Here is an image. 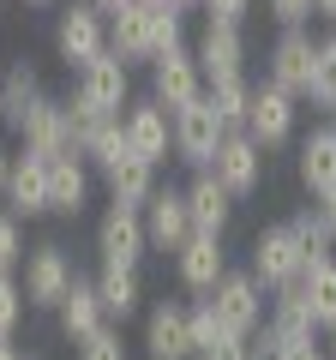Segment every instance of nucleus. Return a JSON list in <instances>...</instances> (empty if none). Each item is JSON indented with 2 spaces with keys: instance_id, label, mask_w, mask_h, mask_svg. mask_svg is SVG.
Returning <instances> with one entry per match:
<instances>
[{
  "instance_id": "nucleus-36",
  "label": "nucleus",
  "mask_w": 336,
  "mask_h": 360,
  "mask_svg": "<svg viewBox=\"0 0 336 360\" xmlns=\"http://www.w3.org/2000/svg\"><path fill=\"white\" fill-rule=\"evenodd\" d=\"M25 264V222L13 210H0V270H18Z\"/></svg>"
},
{
  "instance_id": "nucleus-38",
  "label": "nucleus",
  "mask_w": 336,
  "mask_h": 360,
  "mask_svg": "<svg viewBox=\"0 0 336 360\" xmlns=\"http://www.w3.org/2000/svg\"><path fill=\"white\" fill-rule=\"evenodd\" d=\"M264 6H271V18H276L283 30H295V25H312V18H318V13H312V0H264Z\"/></svg>"
},
{
  "instance_id": "nucleus-26",
  "label": "nucleus",
  "mask_w": 336,
  "mask_h": 360,
  "mask_svg": "<svg viewBox=\"0 0 336 360\" xmlns=\"http://www.w3.org/2000/svg\"><path fill=\"white\" fill-rule=\"evenodd\" d=\"M108 49L127 66H150V25H144V0H127L120 13H108Z\"/></svg>"
},
{
  "instance_id": "nucleus-28",
  "label": "nucleus",
  "mask_w": 336,
  "mask_h": 360,
  "mask_svg": "<svg viewBox=\"0 0 336 360\" xmlns=\"http://www.w3.org/2000/svg\"><path fill=\"white\" fill-rule=\"evenodd\" d=\"M264 319L276 324V330L283 336H318V324H312V307H306V283H276L271 288V312H264Z\"/></svg>"
},
{
  "instance_id": "nucleus-27",
  "label": "nucleus",
  "mask_w": 336,
  "mask_h": 360,
  "mask_svg": "<svg viewBox=\"0 0 336 360\" xmlns=\"http://www.w3.org/2000/svg\"><path fill=\"white\" fill-rule=\"evenodd\" d=\"M288 229H295V240H300V258H306V270H312V264H324V258H336V222L324 217V205L295 210V217H288ZM306 270H300V276H306Z\"/></svg>"
},
{
  "instance_id": "nucleus-6",
  "label": "nucleus",
  "mask_w": 336,
  "mask_h": 360,
  "mask_svg": "<svg viewBox=\"0 0 336 360\" xmlns=\"http://www.w3.org/2000/svg\"><path fill=\"white\" fill-rule=\"evenodd\" d=\"M222 139H228V127H222V115H217L210 96L174 108V156H181L186 168H210V156H217Z\"/></svg>"
},
{
  "instance_id": "nucleus-21",
  "label": "nucleus",
  "mask_w": 336,
  "mask_h": 360,
  "mask_svg": "<svg viewBox=\"0 0 336 360\" xmlns=\"http://www.w3.org/2000/svg\"><path fill=\"white\" fill-rule=\"evenodd\" d=\"M96 283V300H103V312H108V324H127L132 312L144 307V283H138V264H103L91 276Z\"/></svg>"
},
{
  "instance_id": "nucleus-18",
  "label": "nucleus",
  "mask_w": 336,
  "mask_h": 360,
  "mask_svg": "<svg viewBox=\"0 0 336 360\" xmlns=\"http://www.w3.org/2000/svg\"><path fill=\"white\" fill-rule=\"evenodd\" d=\"M312 54H318V42H312V30L306 25H295V30H283L276 37V49H271V84H283L288 96H306V78H312Z\"/></svg>"
},
{
  "instance_id": "nucleus-8",
  "label": "nucleus",
  "mask_w": 336,
  "mask_h": 360,
  "mask_svg": "<svg viewBox=\"0 0 336 360\" xmlns=\"http://www.w3.org/2000/svg\"><path fill=\"white\" fill-rule=\"evenodd\" d=\"M150 234H144V210L138 205H108L96 222V258L103 264H144Z\"/></svg>"
},
{
  "instance_id": "nucleus-46",
  "label": "nucleus",
  "mask_w": 336,
  "mask_h": 360,
  "mask_svg": "<svg viewBox=\"0 0 336 360\" xmlns=\"http://www.w3.org/2000/svg\"><path fill=\"white\" fill-rule=\"evenodd\" d=\"M324 336H330V348H324V354H330V360H336V324H330V330H324Z\"/></svg>"
},
{
  "instance_id": "nucleus-5",
  "label": "nucleus",
  "mask_w": 336,
  "mask_h": 360,
  "mask_svg": "<svg viewBox=\"0 0 336 360\" xmlns=\"http://www.w3.org/2000/svg\"><path fill=\"white\" fill-rule=\"evenodd\" d=\"M210 174L228 186L234 205H240V198H252V193H259V180H264V144L252 139L246 127H234L228 139L217 144V156H210Z\"/></svg>"
},
{
  "instance_id": "nucleus-32",
  "label": "nucleus",
  "mask_w": 336,
  "mask_h": 360,
  "mask_svg": "<svg viewBox=\"0 0 336 360\" xmlns=\"http://www.w3.org/2000/svg\"><path fill=\"white\" fill-rule=\"evenodd\" d=\"M300 283H306V307H312V324H318V330H330V324H336V258L312 264L306 276H300Z\"/></svg>"
},
{
  "instance_id": "nucleus-19",
  "label": "nucleus",
  "mask_w": 336,
  "mask_h": 360,
  "mask_svg": "<svg viewBox=\"0 0 336 360\" xmlns=\"http://www.w3.org/2000/svg\"><path fill=\"white\" fill-rule=\"evenodd\" d=\"M84 205H91V162L78 150L49 156V210L54 217H78Z\"/></svg>"
},
{
  "instance_id": "nucleus-22",
  "label": "nucleus",
  "mask_w": 336,
  "mask_h": 360,
  "mask_svg": "<svg viewBox=\"0 0 336 360\" xmlns=\"http://www.w3.org/2000/svg\"><path fill=\"white\" fill-rule=\"evenodd\" d=\"M186 210H193V229L198 234H222L228 217H234V198H228V186H222L210 168H198L193 186H186Z\"/></svg>"
},
{
  "instance_id": "nucleus-41",
  "label": "nucleus",
  "mask_w": 336,
  "mask_h": 360,
  "mask_svg": "<svg viewBox=\"0 0 336 360\" xmlns=\"http://www.w3.org/2000/svg\"><path fill=\"white\" fill-rule=\"evenodd\" d=\"M6 174H13V150L0 144V198H6Z\"/></svg>"
},
{
  "instance_id": "nucleus-9",
  "label": "nucleus",
  "mask_w": 336,
  "mask_h": 360,
  "mask_svg": "<svg viewBox=\"0 0 336 360\" xmlns=\"http://www.w3.org/2000/svg\"><path fill=\"white\" fill-rule=\"evenodd\" d=\"M150 96L168 108V115L186 108V103H198V96H205V66H198V54L193 49L156 54V60H150Z\"/></svg>"
},
{
  "instance_id": "nucleus-30",
  "label": "nucleus",
  "mask_w": 336,
  "mask_h": 360,
  "mask_svg": "<svg viewBox=\"0 0 336 360\" xmlns=\"http://www.w3.org/2000/svg\"><path fill=\"white\" fill-rule=\"evenodd\" d=\"M205 96L217 103V115H222V127H246V108H252V78L246 72H228V78H210L205 84Z\"/></svg>"
},
{
  "instance_id": "nucleus-45",
  "label": "nucleus",
  "mask_w": 336,
  "mask_h": 360,
  "mask_svg": "<svg viewBox=\"0 0 336 360\" xmlns=\"http://www.w3.org/2000/svg\"><path fill=\"white\" fill-rule=\"evenodd\" d=\"M25 6H37V13H49V6H60V0H25Z\"/></svg>"
},
{
  "instance_id": "nucleus-13",
  "label": "nucleus",
  "mask_w": 336,
  "mask_h": 360,
  "mask_svg": "<svg viewBox=\"0 0 336 360\" xmlns=\"http://www.w3.org/2000/svg\"><path fill=\"white\" fill-rule=\"evenodd\" d=\"M6 210H13L18 222L49 217V156H37V150H18L13 156V174H6Z\"/></svg>"
},
{
  "instance_id": "nucleus-14",
  "label": "nucleus",
  "mask_w": 336,
  "mask_h": 360,
  "mask_svg": "<svg viewBox=\"0 0 336 360\" xmlns=\"http://www.w3.org/2000/svg\"><path fill=\"white\" fill-rule=\"evenodd\" d=\"M144 234H150V252H181V240L193 234V210H186V186H156L150 205H144Z\"/></svg>"
},
{
  "instance_id": "nucleus-35",
  "label": "nucleus",
  "mask_w": 336,
  "mask_h": 360,
  "mask_svg": "<svg viewBox=\"0 0 336 360\" xmlns=\"http://www.w3.org/2000/svg\"><path fill=\"white\" fill-rule=\"evenodd\" d=\"M78 360H127V342H120V324H103V330H91L84 342H72Z\"/></svg>"
},
{
  "instance_id": "nucleus-23",
  "label": "nucleus",
  "mask_w": 336,
  "mask_h": 360,
  "mask_svg": "<svg viewBox=\"0 0 336 360\" xmlns=\"http://www.w3.org/2000/svg\"><path fill=\"white\" fill-rule=\"evenodd\" d=\"M42 96H49V90H42V72L30 60H13L6 72H0V120H6L13 132L25 127V115L42 103Z\"/></svg>"
},
{
  "instance_id": "nucleus-11",
  "label": "nucleus",
  "mask_w": 336,
  "mask_h": 360,
  "mask_svg": "<svg viewBox=\"0 0 336 360\" xmlns=\"http://www.w3.org/2000/svg\"><path fill=\"white\" fill-rule=\"evenodd\" d=\"M252 276H259L264 288H276V283H295L300 270H306V258H300V240H295V229L288 222H271V229H259V240H252Z\"/></svg>"
},
{
  "instance_id": "nucleus-1",
  "label": "nucleus",
  "mask_w": 336,
  "mask_h": 360,
  "mask_svg": "<svg viewBox=\"0 0 336 360\" xmlns=\"http://www.w3.org/2000/svg\"><path fill=\"white\" fill-rule=\"evenodd\" d=\"M54 54L66 60V72H78L84 60L108 54V13H96L91 0H66L54 13Z\"/></svg>"
},
{
  "instance_id": "nucleus-10",
  "label": "nucleus",
  "mask_w": 336,
  "mask_h": 360,
  "mask_svg": "<svg viewBox=\"0 0 336 360\" xmlns=\"http://www.w3.org/2000/svg\"><path fill=\"white\" fill-rule=\"evenodd\" d=\"M300 96H288L283 84H252V108H246V132L264 144V150H276V144H288L295 139V115H300Z\"/></svg>"
},
{
  "instance_id": "nucleus-12",
  "label": "nucleus",
  "mask_w": 336,
  "mask_h": 360,
  "mask_svg": "<svg viewBox=\"0 0 336 360\" xmlns=\"http://www.w3.org/2000/svg\"><path fill=\"white\" fill-rule=\"evenodd\" d=\"M222 270H228V252H222V234H186L181 252H174V276H181L186 295H210L222 283Z\"/></svg>"
},
{
  "instance_id": "nucleus-16",
  "label": "nucleus",
  "mask_w": 336,
  "mask_h": 360,
  "mask_svg": "<svg viewBox=\"0 0 336 360\" xmlns=\"http://www.w3.org/2000/svg\"><path fill=\"white\" fill-rule=\"evenodd\" d=\"M193 54H198V66H205V84L210 78H228V72H246V37H240V25H228V18H205Z\"/></svg>"
},
{
  "instance_id": "nucleus-40",
  "label": "nucleus",
  "mask_w": 336,
  "mask_h": 360,
  "mask_svg": "<svg viewBox=\"0 0 336 360\" xmlns=\"http://www.w3.org/2000/svg\"><path fill=\"white\" fill-rule=\"evenodd\" d=\"M276 360H330V354L318 348V336H295V342H283V354H276Z\"/></svg>"
},
{
  "instance_id": "nucleus-20",
  "label": "nucleus",
  "mask_w": 336,
  "mask_h": 360,
  "mask_svg": "<svg viewBox=\"0 0 336 360\" xmlns=\"http://www.w3.org/2000/svg\"><path fill=\"white\" fill-rule=\"evenodd\" d=\"M300 186H306L312 198H324L336 186V120H324V127H312L306 139H300Z\"/></svg>"
},
{
  "instance_id": "nucleus-24",
  "label": "nucleus",
  "mask_w": 336,
  "mask_h": 360,
  "mask_svg": "<svg viewBox=\"0 0 336 360\" xmlns=\"http://www.w3.org/2000/svg\"><path fill=\"white\" fill-rule=\"evenodd\" d=\"M54 324H60L66 342H84L91 330H103L108 312H103V300H96V283H84V276H78V283L66 288V300L54 307Z\"/></svg>"
},
{
  "instance_id": "nucleus-42",
  "label": "nucleus",
  "mask_w": 336,
  "mask_h": 360,
  "mask_svg": "<svg viewBox=\"0 0 336 360\" xmlns=\"http://www.w3.org/2000/svg\"><path fill=\"white\" fill-rule=\"evenodd\" d=\"M0 360H25V354H18V342H13V336H0Z\"/></svg>"
},
{
  "instance_id": "nucleus-17",
  "label": "nucleus",
  "mask_w": 336,
  "mask_h": 360,
  "mask_svg": "<svg viewBox=\"0 0 336 360\" xmlns=\"http://www.w3.org/2000/svg\"><path fill=\"white\" fill-rule=\"evenodd\" d=\"M18 150H37V156H66V150H72L66 96H42V103L25 115V127H18Z\"/></svg>"
},
{
  "instance_id": "nucleus-48",
  "label": "nucleus",
  "mask_w": 336,
  "mask_h": 360,
  "mask_svg": "<svg viewBox=\"0 0 336 360\" xmlns=\"http://www.w3.org/2000/svg\"><path fill=\"white\" fill-rule=\"evenodd\" d=\"M25 360H37V354H25Z\"/></svg>"
},
{
  "instance_id": "nucleus-29",
  "label": "nucleus",
  "mask_w": 336,
  "mask_h": 360,
  "mask_svg": "<svg viewBox=\"0 0 336 360\" xmlns=\"http://www.w3.org/2000/svg\"><path fill=\"white\" fill-rule=\"evenodd\" d=\"M144 25H150V60L168 49H186V13L174 0H144Z\"/></svg>"
},
{
  "instance_id": "nucleus-44",
  "label": "nucleus",
  "mask_w": 336,
  "mask_h": 360,
  "mask_svg": "<svg viewBox=\"0 0 336 360\" xmlns=\"http://www.w3.org/2000/svg\"><path fill=\"white\" fill-rule=\"evenodd\" d=\"M96 13H120V6H127V0H91Z\"/></svg>"
},
{
  "instance_id": "nucleus-2",
  "label": "nucleus",
  "mask_w": 336,
  "mask_h": 360,
  "mask_svg": "<svg viewBox=\"0 0 336 360\" xmlns=\"http://www.w3.org/2000/svg\"><path fill=\"white\" fill-rule=\"evenodd\" d=\"M210 307H217V319L228 324V330H240V336H252L264 324V312H271V288L252 276V270H222V283L210 288Z\"/></svg>"
},
{
  "instance_id": "nucleus-37",
  "label": "nucleus",
  "mask_w": 336,
  "mask_h": 360,
  "mask_svg": "<svg viewBox=\"0 0 336 360\" xmlns=\"http://www.w3.org/2000/svg\"><path fill=\"white\" fill-rule=\"evenodd\" d=\"M198 360H252V336H240V330H222V336H217V342H210Z\"/></svg>"
},
{
  "instance_id": "nucleus-7",
  "label": "nucleus",
  "mask_w": 336,
  "mask_h": 360,
  "mask_svg": "<svg viewBox=\"0 0 336 360\" xmlns=\"http://www.w3.org/2000/svg\"><path fill=\"white\" fill-rule=\"evenodd\" d=\"M120 127H127V150L144 156V162L162 168L168 150H174V115H168L156 96H132L127 115H120Z\"/></svg>"
},
{
  "instance_id": "nucleus-3",
  "label": "nucleus",
  "mask_w": 336,
  "mask_h": 360,
  "mask_svg": "<svg viewBox=\"0 0 336 360\" xmlns=\"http://www.w3.org/2000/svg\"><path fill=\"white\" fill-rule=\"evenodd\" d=\"M72 96H78V103H91L96 115H127V103H132V66L120 60L115 49L96 54V60H84L72 72Z\"/></svg>"
},
{
  "instance_id": "nucleus-34",
  "label": "nucleus",
  "mask_w": 336,
  "mask_h": 360,
  "mask_svg": "<svg viewBox=\"0 0 336 360\" xmlns=\"http://www.w3.org/2000/svg\"><path fill=\"white\" fill-rule=\"evenodd\" d=\"M25 283H18L13 270H0V336H13L18 330V319H25Z\"/></svg>"
},
{
  "instance_id": "nucleus-31",
  "label": "nucleus",
  "mask_w": 336,
  "mask_h": 360,
  "mask_svg": "<svg viewBox=\"0 0 336 360\" xmlns=\"http://www.w3.org/2000/svg\"><path fill=\"white\" fill-rule=\"evenodd\" d=\"M306 103L318 108V115H330V120H336V37H324V42H318V54H312Z\"/></svg>"
},
{
  "instance_id": "nucleus-43",
  "label": "nucleus",
  "mask_w": 336,
  "mask_h": 360,
  "mask_svg": "<svg viewBox=\"0 0 336 360\" xmlns=\"http://www.w3.org/2000/svg\"><path fill=\"white\" fill-rule=\"evenodd\" d=\"M312 13H318V18H330V25H336V0H312Z\"/></svg>"
},
{
  "instance_id": "nucleus-15",
  "label": "nucleus",
  "mask_w": 336,
  "mask_h": 360,
  "mask_svg": "<svg viewBox=\"0 0 336 360\" xmlns=\"http://www.w3.org/2000/svg\"><path fill=\"white\" fill-rule=\"evenodd\" d=\"M144 354L150 360H193V319H186L181 300H162V307L144 312Z\"/></svg>"
},
{
  "instance_id": "nucleus-33",
  "label": "nucleus",
  "mask_w": 336,
  "mask_h": 360,
  "mask_svg": "<svg viewBox=\"0 0 336 360\" xmlns=\"http://www.w3.org/2000/svg\"><path fill=\"white\" fill-rule=\"evenodd\" d=\"M186 319H193V360H198V354H205V348H210V342H217V336H222V330H228V324H222V319H217V307H210V300H205V295H198V300H193V307H186Z\"/></svg>"
},
{
  "instance_id": "nucleus-25",
  "label": "nucleus",
  "mask_w": 336,
  "mask_h": 360,
  "mask_svg": "<svg viewBox=\"0 0 336 360\" xmlns=\"http://www.w3.org/2000/svg\"><path fill=\"white\" fill-rule=\"evenodd\" d=\"M103 186H108V205H150V193H156V162H144V156H120V162H108L103 168Z\"/></svg>"
},
{
  "instance_id": "nucleus-4",
  "label": "nucleus",
  "mask_w": 336,
  "mask_h": 360,
  "mask_svg": "<svg viewBox=\"0 0 336 360\" xmlns=\"http://www.w3.org/2000/svg\"><path fill=\"white\" fill-rule=\"evenodd\" d=\"M18 270H25V300H30V307H49V312L60 307V300H66V288L78 283L72 252H66L60 240H42V246H30Z\"/></svg>"
},
{
  "instance_id": "nucleus-39",
  "label": "nucleus",
  "mask_w": 336,
  "mask_h": 360,
  "mask_svg": "<svg viewBox=\"0 0 336 360\" xmlns=\"http://www.w3.org/2000/svg\"><path fill=\"white\" fill-rule=\"evenodd\" d=\"M198 13H205V18H228V25H240V18L252 13V0H198Z\"/></svg>"
},
{
  "instance_id": "nucleus-47",
  "label": "nucleus",
  "mask_w": 336,
  "mask_h": 360,
  "mask_svg": "<svg viewBox=\"0 0 336 360\" xmlns=\"http://www.w3.org/2000/svg\"><path fill=\"white\" fill-rule=\"evenodd\" d=\"M174 6H181V13H198V0H174Z\"/></svg>"
}]
</instances>
